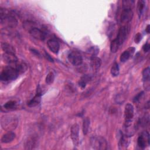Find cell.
Wrapping results in <instances>:
<instances>
[{"label":"cell","instance_id":"1","mask_svg":"<svg viewBox=\"0 0 150 150\" xmlns=\"http://www.w3.org/2000/svg\"><path fill=\"white\" fill-rule=\"evenodd\" d=\"M26 69V66L23 63H15L7 66L1 73V80L4 82H8L14 80L21 74L23 73Z\"/></svg>","mask_w":150,"mask_h":150},{"label":"cell","instance_id":"2","mask_svg":"<svg viewBox=\"0 0 150 150\" xmlns=\"http://www.w3.org/2000/svg\"><path fill=\"white\" fill-rule=\"evenodd\" d=\"M1 23L8 28H15L18 23V21L13 13L6 9H0Z\"/></svg>","mask_w":150,"mask_h":150},{"label":"cell","instance_id":"3","mask_svg":"<svg viewBox=\"0 0 150 150\" xmlns=\"http://www.w3.org/2000/svg\"><path fill=\"white\" fill-rule=\"evenodd\" d=\"M134 115V106L131 104H127L124 110V127L125 128L129 127L132 121Z\"/></svg>","mask_w":150,"mask_h":150},{"label":"cell","instance_id":"4","mask_svg":"<svg viewBox=\"0 0 150 150\" xmlns=\"http://www.w3.org/2000/svg\"><path fill=\"white\" fill-rule=\"evenodd\" d=\"M90 144L93 148L95 149H107V142L102 137L95 136L90 139Z\"/></svg>","mask_w":150,"mask_h":150},{"label":"cell","instance_id":"5","mask_svg":"<svg viewBox=\"0 0 150 150\" xmlns=\"http://www.w3.org/2000/svg\"><path fill=\"white\" fill-rule=\"evenodd\" d=\"M129 32V26L127 25H124L120 28L117 36L116 38L114 39L120 46L124 42V41L127 39V37Z\"/></svg>","mask_w":150,"mask_h":150},{"label":"cell","instance_id":"6","mask_svg":"<svg viewBox=\"0 0 150 150\" xmlns=\"http://www.w3.org/2000/svg\"><path fill=\"white\" fill-rule=\"evenodd\" d=\"M68 60L73 66H79L83 62L81 54L77 51H71L68 54Z\"/></svg>","mask_w":150,"mask_h":150},{"label":"cell","instance_id":"7","mask_svg":"<svg viewBox=\"0 0 150 150\" xmlns=\"http://www.w3.org/2000/svg\"><path fill=\"white\" fill-rule=\"evenodd\" d=\"M133 12L131 8H123L120 15L121 23L127 25L132 19Z\"/></svg>","mask_w":150,"mask_h":150},{"label":"cell","instance_id":"8","mask_svg":"<svg viewBox=\"0 0 150 150\" xmlns=\"http://www.w3.org/2000/svg\"><path fill=\"white\" fill-rule=\"evenodd\" d=\"M28 32L33 38L38 40H43L46 38V33L41 29L37 27L36 25L29 30Z\"/></svg>","mask_w":150,"mask_h":150},{"label":"cell","instance_id":"9","mask_svg":"<svg viewBox=\"0 0 150 150\" xmlns=\"http://www.w3.org/2000/svg\"><path fill=\"white\" fill-rule=\"evenodd\" d=\"M149 135L148 132L145 131L139 135L137 139V144L141 149H144L146 146L149 145Z\"/></svg>","mask_w":150,"mask_h":150},{"label":"cell","instance_id":"10","mask_svg":"<svg viewBox=\"0 0 150 150\" xmlns=\"http://www.w3.org/2000/svg\"><path fill=\"white\" fill-rule=\"evenodd\" d=\"M71 138L73 145L76 146L79 144V126L77 124H74L71 128Z\"/></svg>","mask_w":150,"mask_h":150},{"label":"cell","instance_id":"11","mask_svg":"<svg viewBox=\"0 0 150 150\" xmlns=\"http://www.w3.org/2000/svg\"><path fill=\"white\" fill-rule=\"evenodd\" d=\"M47 45L49 50L53 53L55 54L58 53L60 49V45L57 40L55 39H50L48 40L47 42Z\"/></svg>","mask_w":150,"mask_h":150},{"label":"cell","instance_id":"12","mask_svg":"<svg viewBox=\"0 0 150 150\" xmlns=\"http://www.w3.org/2000/svg\"><path fill=\"white\" fill-rule=\"evenodd\" d=\"M149 67L145 68L142 71V80L144 87L148 91L149 90Z\"/></svg>","mask_w":150,"mask_h":150},{"label":"cell","instance_id":"13","mask_svg":"<svg viewBox=\"0 0 150 150\" xmlns=\"http://www.w3.org/2000/svg\"><path fill=\"white\" fill-rule=\"evenodd\" d=\"M41 96H42V93L40 91L39 89H38V91H37L36 94L28 102V107H33L39 104L41 101Z\"/></svg>","mask_w":150,"mask_h":150},{"label":"cell","instance_id":"14","mask_svg":"<svg viewBox=\"0 0 150 150\" xmlns=\"http://www.w3.org/2000/svg\"><path fill=\"white\" fill-rule=\"evenodd\" d=\"M134 51H135V49L132 47L128 48V50H125L120 55V61L122 63L127 62L131 57V55H132L134 53Z\"/></svg>","mask_w":150,"mask_h":150},{"label":"cell","instance_id":"15","mask_svg":"<svg viewBox=\"0 0 150 150\" xmlns=\"http://www.w3.org/2000/svg\"><path fill=\"white\" fill-rule=\"evenodd\" d=\"M101 64V59L97 56H91L90 58V65L93 70L97 71L100 67Z\"/></svg>","mask_w":150,"mask_h":150},{"label":"cell","instance_id":"16","mask_svg":"<svg viewBox=\"0 0 150 150\" xmlns=\"http://www.w3.org/2000/svg\"><path fill=\"white\" fill-rule=\"evenodd\" d=\"M3 59L4 62L11 64H15L18 62V59L15 56V54H9L4 53L3 54Z\"/></svg>","mask_w":150,"mask_h":150},{"label":"cell","instance_id":"17","mask_svg":"<svg viewBox=\"0 0 150 150\" xmlns=\"http://www.w3.org/2000/svg\"><path fill=\"white\" fill-rule=\"evenodd\" d=\"M129 144V141H128V136L122 134L121 136L120 139L118 142V146H119V149H125L127 148L128 145Z\"/></svg>","mask_w":150,"mask_h":150},{"label":"cell","instance_id":"18","mask_svg":"<svg viewBox=\"0 0 150 150\" xmlns=\"http://www.w3.org/2000/svg\"><path fill=\"white\" fill-rule=\"evenodd\" d=\"M15 138V134L13 132H8L5 134L1 138L2 143H9L12 142Z\"/></svg>","mask_w":150,"mask_h":150},{"label":"cell","instance_id":"19","mask_svg":"<svg viewBox=\"0 0 150 150\" xmlns=\"http://www.w3.org/2000/svg\"><path fill=\"white\" fill-rule=\"evenodd\" d=\"M2 49L5 53L9 54H15V48L11 45L6 43H2Z\"/></svg>","mask_w":150,"mask_h":150},{"label":"cell","instance_id":"20","mask_svg":"<svg viewBox=\"0 0 150 150\" xmlns=\"http://www.w3.org/2000/svg\"><path fill=\"white\" fill-rule=\"evenodd\" d=\"M37 138L35 137H30L26 142L25 149H33L37 144Z\"/></svg>","mask_w":150,"mask_h":150},{"label":"cell","instance_id":"21","mask_svg":"<svg viewBox=\"0 0 150 150\" xmlns=\"http://www.w3.org/2000/svg\"><path fill=\"white\" fill-rule=\"evenodd\" d=\"M90 124V119L88 117H86L84 119L83 123V132L84 135H86L88 133Z\"/></svg>","mask_w":150,"mask_h":150},{"label":"cell","instance_id":"22","mask_svg":"<svg viewBox=\"0 0 150 150\" xmlns=\"http://www.w3.org/2000/svg\"><path fill=\"white\" fill-rule=\"evenodd\" d=\"M120 73V68L117 63L114 62L111 68V74L112 76H118Z\"/></svg>","mask_w":150,"mask_h":150},{"label":"cell","instance_id":"23","mask_svg":"<svg viewBox=\"0 0 150 150\" xmlns=\"http://www.w3.org/2000/svg\"><path fill=\"white\" fill-rule=\"evenodd\" d=\"M145 1L142 0L138 1V4H137V8H138V15L140 16L144 11V7H145Z\"/></svg>","mask_w":150,"mask_h":150},{"label":"cell","instance_id":"24","mask_svg":"<svg viewBox=\"0 0 150 150\" xmlns=\"http://www.w3.org/2000/svg\"><path fill=\"white\" fill-rule=\"evenodd\" d=\"M16 106V102L15 101H9L4 105V107L7 110H12Z\"/></svg>","mask_w":150,"mask_h":150},{"label":"cell","instance_id":"25","mask_svg":"<svg viewBox=\"0 0 150 150\" xmlns=\"http://www.w3.org/2000/svg\"><path fill=\"white\" fill-rule=\"evenodd\" d=\"M54 80V74L53 72H49L46 77V79H45V81L47 84H51Z\"/></svg>","mask_w":150,"mask_h":150},{"label":"cell","instance_id":"26","mask_svg":"<svg viewBox=\"0 0 150 150\" xmlns=\"http://www.w3.org/2000/svg\"><path fill=\"white\" fill-rule=\"evenodd\" d=\"M119 47L120 46L118 45V44L117 43L115 39L112 40L110 44V50L112 53H115L118 50Z\"/></svg>","mask_w":150,"mask_h":150},{"label":"cell","instance_id":"27","mask_svg":"<svg viewBox=\"0 0 150 150\" xmlns=\"http://www.w3.org/2000/svg\"><path fill=\"white\" fill-rule=\"evenodd\" d=\"M90 79V77L88 76H83L81 80L79 81V86L81 88H84L86 87V85L88 81Z\"/></svg>","mask_w":150,"mask_h":150},{"label":"cell","instance_id":"28","mask_svg":"<svg viewBox=\"0 0 150 150\" xmlns=\"http://www.w3.org/2000/svg\"><path fill=\"white\" fill-rule=\"evenodd\" d=\"M87 52L88 53H90L91 54V56H96V55L99 52V49L97 47L91 46L90 48L88 49Z\"/></svg>","mask_w":150,"mask_h":150},{"label":"cell","instance_id":"29","mask_svg":"<svg viewBox=\"0 0 150 150\" xmlns=\"http://www.w3.org/2000/svg\"><path fill=\"white\" fill-rule=\"evenodd\" d=\"M143 94H144V92H143V91H141V92H140L139 93H138V94L134 97V100H133L134 102H135V103H136V102L139 101V100H140V98L142 97Z\"/></svg>","mask_w":150,"mask_h":150},{"label":"cell","instance_id":"30","mask_svg":"<svg viewBox=\"0 0 150 150\" xmlns=\"http://www.w3.org/2000/svg\"><path fill=\"white\" fill-rule=\"evenodd\" d=\"M149 48H150V46L148 43L145 44L142 47V49L145 52H148L149 50Z\"/></svg>","mask_w":150,"mask_h":150},{"label":"cell","instance_id":"31","mask_svg":"<svg viewBox=\"0 0 150 150\" xmlns=\"http://www.w3.org/2000/svg\"><path fill=\"white\" fill-rule=\"evenodd\" d=\"M141 35L140 33H138L136 36H135V42L136 43H139V42L141 40Z\"/></svg>","mask_w":150,"mask_h":150},{"label":"cell","instance_id":"32","mask_svg":"<svg viewBox=\"0 0 150 150\" xmlns=\"http://www.w3.org/2000/svg\"><path fill=\"white\" fill-rule=\"evenodd\" d=\"M145 31L147 32V33H149V25H148L145 29Z\"/></svg>","mask_w":150,"mask_h":150}]
</instances>
